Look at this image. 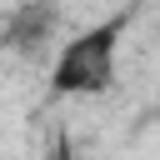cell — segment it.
<instances>
[{
  "instance_id": "1",
  "label": "cell",
  "mask_w": 160,
  "mask_h": 160,
  "mask_svg": "<svg viewBox=\"0 0 160 160\" xmlns=\"http://www.w3.org/2000/svg\"><path fill=\"white\" fill-rule=\"evenodd\" d=\"M120 40H125V15H105L85 25L75 40H65L50 60V90L55 95H105L115 85L120 65Z\"/></svg>"
},
{
  "instance_id": "2",
  "label": "cell",
  "mask_w": 160,
  "mask_h": 160,
  "mask_svg": "<svg viewBox=\"0 0 160 160\" xmlns=\"http://www.w3.org/2000/svg\"><path fill=\"white\" fill-rule=\"evenodd\" d=\"M60 30V5L55 0H25L5 15V50L20 60H40V50Z\"/></svg>"
}]
</instances>
